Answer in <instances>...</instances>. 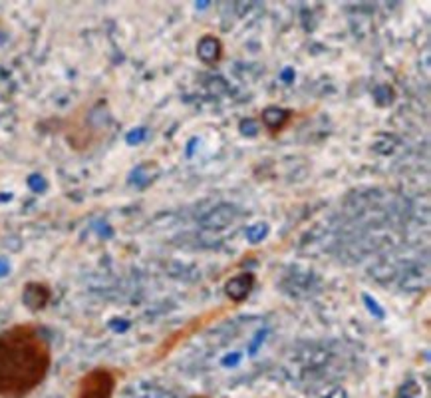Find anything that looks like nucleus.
Segmentation results:
<instances>
[{
	"instance_id": "7",
	"label": "nucleus",
	"mask_w": 431,
	"mask_h": 398,
	"mask_svg": "<svg viewBox=\"0 0 431 398\" xmlns=\"http://www.w3.org/2000/svg\"><path fill=\"white\" fill-rule=\"evenodd\" d=\"M52 301V287L46 281H26L22 287V305L32 311H44Z\"/></svg>"
},
{
	"instance_id": "8",
	"label": "nucleus",
	"mask_w": 431,
	"mask_h": 398,
	"mask_svg": "<svg viewBox=\"0 0 431 398\" xmlns=\"http://www.w3.org/2000/svg\"><path fill=\"white\" fill-rule=\"evenodd\" d=\"M195 54H197V58L205 66L217 68L225 58V44H223V40L217 34L207 32L197 40Z\"/></svg>"
},
{
	"instance_id": "3",
	"label": "nucleus",
	"mask_w": 431,
	"mask_h": 398,
	"mask_svg": "<svg viewBox=\"0 0 431 398\" xmlns=\"http://www.w3.org/2000/svg\"><path fill=\"white\" fill-rule=\"evenodd\" d=\"M92 108H94V102L86 100V102H80L70 114L58 120L56 130L64 138L68 148L76 153H88L96 149L106 138V130L98 128L90 120Z\"/></svg>"
},
{
	"instance_id": "9",
	"label": "nucleus",
	"mask_w": 431,
	"mask_h": 398,
	"mask_svg": "<svg viewBox=\"0 0 431 398\" xmlns=\"http://www.w3.org/2000/svg\"><path fill=\"white\" fill-rule=\"evenodd\" d=\"M191 398H209V397H205V395H197V397H191Z\"/></svg>"
},
{
	"instance_id": "1",
	"label": "nucleus",
	"mask_w": 431,
	"mask_h": 398,
	"mask_svg": "<svg viewBox=\"0 0 431 398\" xmlns=\"http://www.w3.org/2000/svg\"><path fill=\"white\" fill-rule=\"evenodd\" d=\"M50 339L32 321L0 331V398H28L52 370Z\"/></svg>"
},
{
	"instance_id": "4",
	"label": "nucleus",
	"mask_w": 431,
	"mask_h": 398,
	"mask_svg": "<svg viewBox=\"0 0 431 398\" xmlns=\"http://www.w3.org/2000/svg\"><path fill=\"white\" fill-rule=\"evenodd\" d=\"M126 370L112 365H96L76 381L72 398H114Z\"/></svg>"
},
{
	"instance_id": "5",
	"label": "nucleus",
	"mask_w": 431,
	"mask_h": 398,
	"mask_svg": "<svg viewBox=\"0 0 431 398\" xmlns=\"http://www.w3.org/2000/svg\"><path fill=\"white\" fill-rule=\"evenodd\" d=\"M302 114H299L297 110L292 108H284V106H277V104H270L266 106L265 110L259 114V120L265 128V132L270 138H279L281 133H284L288 128L294 126V122L299 120Z\"/></svg>"
},
{
	"instance_id": "6",
	"label": "nucleus",
	"mask_w": 431,
	"mask_h": 398,
	"mask_svg": "<svg viewBox=\"0 0 431 398\" xmlns=\"http://www.w3.org/2000/svg\"><path fill=\"white\" fill-rule=\"evenodd\" d=\"M254 287H257V275L250 273V271H241V273L232 275L225 281L223 293L227 297V303H231V305L241 309V305H245L249 301Z\"/></svg>"
},
{
	"instance_id": "2",
	"label": "nucleus",
	"mask_w": 431,
	"mask_h": 398,
	"mask_svg": "<svg viewBox=\"0 0 431 398\" xmlns=\"http://www.w3.org/2000/svg\"><path fill=\"white\" fill-rule=\"evenodd\" d=\"M239 307H234L231 303H223V305H217L213 309H207L199 315L191 316L189 321H185L181 327H177L175 331H171L167 334L161 343H157V347L153 348L150 357V363L148 365H157V363H163L166 359H169L175 350L183 347L185 343H189L193 337H197L199 332L207 331L209 327L217 325L219 321H223L225 316H229L234 313Z\"/></svg>"
}]
</instances>
